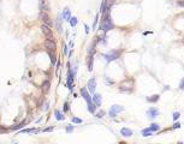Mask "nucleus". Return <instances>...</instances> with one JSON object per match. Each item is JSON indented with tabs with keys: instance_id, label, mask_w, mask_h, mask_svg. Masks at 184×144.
<instances>
[{
	"instance_id": "nucleus-1",
	"label": "nucleus",
	"mask_w": 184,
	"mask_h": 144,
	"mask_svg": "<svg viewBox=\"0 0 184 144\" xmlns=\"http://www.w3.org/2000/svg\"><path fill=\"white\" fill-rule=\"evenodd\" d=\"M114 28V24L112 22V18H111V11H107L106 13L102 15V18H101V22H100V25H99V29L103 33H107L112 30Z\"/></svg>"
},
{
	"instance_id": "nucleus-2",
	"label": "nucleus",
	"mask_w": 184,
	"mask_h": 144,
	"mask_svg": "<svg viewBox=\"0 0 184 144\" xmlns=\"http://www.w3.org/2000/svg\"><path fill=\"white\" fill-rule=\"evenodd\" d=\"M122 52H123L122 49H112V50L108 52V53H103L101 55L107 62H111V61H114V60L119 59L120 55H122Z\"/></svg>"
},
{
	"instance_id": "nucleus-3",
	"label": "nucleus",
	"mask_w": 184,
	"mask_h": 144,
	"mask_svg": "<svg viewBox=\"0 0 184 144\" xmlns=\"http://www.w3.org/2000/svg\"><path fill=\"white\" fill-rule=\"evenodd\" d=\"M134 89V79L133 78H128L125 79L124 82H122L119 84V91L122 93H131Z\"/></svg>"
},
{
	"instance_id": "nucleus-4",
	"label": "nucleus",
	"mask_w": 184,
	"mask_h": 144,
	"mask_svg": "<svg viewBox=\"0 0 184 144\" xmlns=\"http://www.w3.org/2000/svg\"><path fill=\"white\" fill-rule=\"evenodd\" d=\"M39 18H40V21L43 23V24L48 25V27H51V28L54 25V22L51 19V16H49V13L47 12V11H40Z\"/></svg>"
},
{
	"instance_id": "nucleus-5",
	"label": "nucleus",
	"mask_w": 184,
	"mask_h": 144,
	"mask_svg": "<svg viewBox=\"0 0 184 144\" xmlns=\"http://www.w3.org/2000/svg\"><path fill=\"white\" fill-rule=\"evenodd\" d=\"M67 78H66V86L69 89H70V91L73 90V82H75V76L72 73V70H71V64L70 62H67Z\"/></svg>"
},
{
	"instance_id": "nucleus-6",
	"label": "nucleus",
	"mask_w": 184,
	"mask_h": 144,
	"mask_svg": "<svg viewBox=\"0 0 184 144\" xmlns=\"http://www.w3.org/2000/svg\"><path fill=\"white\" fill-rule=\"evenodd\" d=\"M114 3H116V0H102L101 6H100V13L103 15L107 11H111V7L113 6Z\"/></svg>"
},
{
	"instance_id": "nucleus-7",
	"label": "nucleus",
	"mask_w": 184,
	"mask_h": 144,
	"mask_svg": "<svg viewBox=\"0 0 184 144\" xmlns=\"http://www.w3.org/2000/svg\"><path fill=\"white\" fill-rule=\"evenodd\" d=\"M41 31L43 34V36L48 40H54V36H53V30H52V28L46 25V24H42L41 25Z\"/></svg>"
},
{
	"instance_id": "nucleus-8",
	"label": "nucleus",
	"mask_w": 184,
	"mask_h": 144,
	"mask_svg": "<svg viewBox=\"0 0 184 144\" xmlns=\"http://www.w3.org/2000/svg\"><path fill=\"white\" fill-rule=\"evenodd\" d=\"M123 111H124V107H123V106H119V105H113V106H111L110 111H108V115H110L111 118H116L117 115H118V113L123 112Z\"/></svg>"
},
{
	"instance_id": "nucleus-9",
	"label": "nucleus",
	"mask_w": 184,
	"mask_h": 144,
	"mask_svg": "<svg viewBox=\"0 0 184 144\" xmlns=\"http://www.w3.org/2000/svg\"><path fill=\"white\" fill-rule=\"evenodd\" d=\"M43 47L46 48V50H53V52H57V44H55V41L54 40H48L46 38L45 42H43Z\"/></svg>"
},
{
	"instance_id": "nucleus-10",
	"label": "nucleus",
	"mask_w": 184,
	"mask_h": 144,
	"mask_svg": "<svg viewBox=\"0 0 184 144\" xmlns=\"http://www.w3.org/2000/svg\"><path fill=\"white\" fill-rule=\"evenodd\" d=\"M63 17H61V15H59L58 17H57V19L54 21V27H55V29H57V31H58L59 34H61L63 33V30H64V28H63Z\"/></svg>"
},
{
	"instance_id": "nucleus-11",
	"label": "nucleus",
	"mask_w": 184,
	"mask_h": 144,
	"mask_svg": "<svg viewBox=\"0 0 184 144\" xmlns=\"http://www.w3.org/2000/svg\"><path fill=\"white\" fill-rule=\"evenodd\" d=\"M87 89L89 90L90 94H94V93H95V89H96V78H95V77L90 78V79L88 80V83H87Z\"/></svg>"
},
{
	"instance_id": "nucleus-12",
	"label": "nucleus",
	"mask_w": 184,
	"mask_h": 144,
	"mask_svg": "<svg viewBox=\"0 0 184 144\" xmlns=\"http://www.w3.org/2000/svg\"><path fill=\"white\" fill-rule=\"evenodd\" d=\"M159 115V109L158 108H154V107H152V108H149L148 111H147V117L149 118V119H155Z\"/></svg>"
},
{
	"instance_id": "nucleus-13",
	"label": "nucleus",
	"mask_w": 184,
	"mask_h": 144,
	"mask_svg": "<svg viewBox=\"0 0 184 144\" xmlns=\"http://www.w3.org/2000/svg\"><path fill=\"white\" fill-rule=\"evenodd\" d=\"M79 91H81V96L83 97L85 101H87V102H90L91 101L90 93H89V90L87 88H84V86H83V88H81V90H79Z\"/></svg>"
},
{
	"instance_id": "nucleus-14",
	"label": "nucleus",
	"mask_w": 184,
	"mask_h": 144,
	"mask_svg": "<svg viewBox=\"0 0 184 144\" xmlns=\"http://www.w3.org/2000/svg\"><path fill=\"white\" fill-rule=\"evenodd\" d=\"M61 17H63V19H64L65 22H67L69 23V21L71 19V11H70V9L69 7H65L64 10H63V12H61Z\"/></svg>"
},
{
	"instance_id": "nucleus-15",
	"label": "nucleus",
	"mask_w": 184,
	"mask_h": 144,
	"mask_svg": "<svg viewBox=\"0 0 184 144\" xmlns=\"http://www.w3.org/2000/svg\"><path fill=\"white\" fill-rule=\"evenodd\" d=\"M91 101L94 102V105H95L96 107H100V106H101V102H102V100H101V95H100V94H94L93 96H91Z\"/></svg>"
},
{
	"instance_id": "nucleus-16",
	"label": "nucleus",
	"mask_w": 184,
	"mask_h": 144,
	"mask_svg": "<svg viewBox=\"0 0 184 144\" xmlns=\"http://www.w3.org/2000/svg\"><path fill=\"white\" fill-rule=\"evenodd\" d=\"M40 88H41V91H42L43 94H47L48 91H49V89H51V82H49V80H45Z\"/></svg>"
},
{
	"instance_id": "nucleus-17",
	"label": "nucleus",
	"mask_w": 184,
	"mask_h": 144,
	"mask_svg": "<svg viewBox=\"0 0 184 144\" xmlns=\"http://www.w3.org/2000/svg\"><path fill=\"white\" fill-rule=\"evenodd\" d=\"M87 108H88V112L90 114H95L96 113V106L94 105V102L93 101H90V102H87Z\"/></svg>"
},
{
	"instance_id": "nucleus-18",
	"label": "nucleus",
	"mask_w": 184,
	"mask_h": 144,
	"mask_svg": "<svg viewBox=\"0 0 184 144\" xmlns=\"http://www.w3.org/2000/svg\"><path fill=\"white\" fill-rule=\"evenodd\" d=\"M93 65H94V55H88V58H87L88 71H93Z\"/></svg>"
},
{
	"instance_id": "nucleus-19",
	"label": "nucleus",
	"mask_w": 184,
	"mask_h": 144,
	"mask_svg": "<svg viewBox=\"0 0 184 144\" xmlns=\"http://www.w3.org/2000/svg\"><path fill=\"white\" fill-rule=\"evenodd\" d=\"M120 133H122L123 137H131L134 135V132L131 131L130 129H128V127H123L122 130H120Z\"/></svg>"
},
{
	"instance_id": "nucleus-20",
	"label": "nucleus",
	"mask_w": 184,
	"mask_h": 144,
	"mask_svg": "<svg viewBox=\"0 0 184 144\" xmlns=\"http://www.w3.org/2000/svg\"><path fill=\"white\" fill-rule=\"evenodd\" d=\"M47 53L49 55V59H51L52 65H55L57 64V53H55V52H53V50H48Z\"/></svg>"
},
{
	"instance_id": "nucleus-21",
	"label": "nucleus",
	"mask_w": 184,
	"mask_h": 144,
	"mask_svg": "<svg viewBox=\"0 0 184 144\" xmlns=\"http://www.w3.org/2000/svg\"><path fill=\"white\" fill-rule=\"evenodd\" d=\"M160 99V95H153V96H147L146 97V101L147 102H151V103H155V102H158Z\"/></svg>"
},
{
	"instance_id": "nucleus-22",
	"label": "nucleus",
	"mask_w": 184,
	"mask_h": 144,
	"mask_svg": "<svg viewBox=\"0 0 184 144\" xmlns=\"http://www.w3.org/2000/svg\"><path fill=\"white\" fill-rule=\"evenodd\" d=\"M54 115H55V119L59 120V121H64L65 120V115L63 114L60 111H58V109H55L54 111Z\"/></svg>"
},
{
	"instance_id": "nucleus-23",
	"label": "nucleus",
	"mask_w": 184,
	"mask_h": 144,
	"mask_svg": "<svg viewBox=\"0 0 184 144\" xmlns=\"http://www.w3.org/2000/svg\"><path fill=\"white\" fill-rule=\"evenodd\" d=\"M39 132H41L40 129H24L19 133H39Z\"/></svg>"
},
{
	"instance_id": "nucleus-24",
	"label": "nucleus",
	"mask_w": 184,
	"mask_h": 144,
	"mask_svg": "<svg viewBox=\"0 0 184 144\" xmlns=\"http://www.w3.org/2000/svg\"><path fill=\"white\" fill-rule=\"evenodd\" d=\"M69 24H70L72 28H75L78 24V18H77V17H71V19L69 21Z\"/></svg>"
},
{
	"instance_id": "nucleus-25",
	"label": "nucleus",
	"mask_w": 184,
	"mask_h": 144,
	"mask_svg": "<svg viewBox=\"0 0 184 144\" xmlns=\"http://www.w3.org/2000/svg\"><path fill=\"white\" fill-rule=\"evenodd\" d=\"M152 133H153V131L149 129V127H147V129H145V130H142V136H143V137L152 136Z\"/></svg>"
},
{
	"instance_id": "nucleus-26",
	"label": "nucleus",
	"mask_w": 184,
	"mask_h": 144,
	"mask_svg": "<svg viewBox=\"0 0 184 144\" xmlns=\"http://www.w3.org/2000/svg\"><path fill=\"white\" fill-rule=\"evenodd\" d=\"M25 125V121H22L21 124H17V125H15V126H12V127H10L9 130H12V131H15V130H18V129H21V127H23V126Z\"/></svg>"
},
{
	"instance_id": "nucleus-27",
	"label": "nucleus",
	"mask_w": 184,
	"mask_h": 144,
	"mask_svg": "<svg viewBox=\"0 0 184 144\" xmlns=\"http://www.w3.org/2000/svg\"><path fill=\"white\" fill-rule=\"evenodd\" d=\"M149 129H151L153 132L159 131V130H160V125H159V124H151V126H149Z\"/></svg>"
},
{
	"instance_id": "nucleus-28",
	"label": "nucleus",
	"mask_w": 184,
	"mask_h": 144,
	"mask_svg": "<svg viewBox=\"0 0 184 144\" xmlns=\"http://www.w3.org/2000/svg\"><path fill=\"white\" fill-rule=\"evenodd\" d=\"M71 121H72L73 124H82V123H83V120H82L81 118H77V117H73V118L71 119Z\"/></svg>"
},
{
	"instance_id": "nucleus-29",
	"label": "nucleus",
	"mask_w": 184,
	"mask_h": 144,
	"mask_svg": "<svg viewBox=\"0 0 184 144\" xmlns=\"http://www.w3.org/2000/svg\"><path fill=\"white\" fill-rule=\"evenodd\" d=\"M69 111H70V105H69V102H65L64 106H63V112H64V113H67Z\"/></svg>"
},
{
	"instance_id": "nucleus-30",
	"label": "nucleus",
	"mask_w": 184,
	"mask_h": 144,
	"mask_svg": "<svg viewBox=\"0 0 184 144\" xmlns=\"http://www.w3.org/2000/svg\"><path fill=\"white\" fill-rule=\"evenodd\" d=\"M95 117H96V118H99V119L103 118V117H105V111H100V112L95 113Z\"/></svg>"
},
{
	"instance_id": "nucleus-31",
	"label": "nucleus",
	"mask_w": 184,
	"mask_h": 144,
	"mask_svg": "<svg viewBox=\"0 0 184 144\" xmlns=\"http://www.w3.org/2000/svg\"><path fill=\"white\" fill-rule=\"evenodd\" d=\"M73 130H75L73 125H69V126H66V129H65V131L67 132V133H71V132H73Z\"/></svg>"
},
{
	"instance_id": "nucleus-32",
	"label": "nucleus",
	"mask_w": 184,
	"mask_h": 144,
	"mask_svg": "<svg viewBox=\"0 0 184 144\" xmlns=\"http://www.w3.org/2000/svg\"><path fill=\"white\" fill-rule=\"evenodd\" d=\"M99 18H100V15H96L95 17V19H94V24H93V29L96 28V24H97V22H99Z\"/></svg>"
},
{
	"instance_id": "nucleus-33",
	"label": "nucleus",
	"mask_w": 184,
	"mask_h": 144,
	"mask_svg": "<svg viewBox=\"0 0 184 144\" xmlns=\"http://www.w3.org/2000/svg\"><path fill=\"white\" fill-rule=\"evenodd\" d=\"M63 49H64V55H67L69 54V47H67V44L63 46Z\"/></svg>"
},
{
	"instance_id": "nucleus-34",
	"label": "nucleus",
	"mask_w": 184,
	"mask_h": 144,
	"mask_svg": "<svg viewBox=\"0 0 184 144\" xmlns=\"http://www.w3.org/2000/svg\"><path fill=\"white\" fill-rule=\"evenodd\" d=\"M53 130H54L53 126H49V127H46V129H43V130H41V131H43V132H52Z\"/></svg>"
},
{
	"instance_id": "nucleus-35",
	"label": "nucleus",
	"mask_w": 184,
	"mask_h": 144,
	"mask_svg": "<svg viewBox=\"0 0 184 144\" xmlns=\"http://www.w3.org/2000/svg\"><path fill=\"white\" fill-rule=\"evenodd\" d=\"M7 131H9V129H5V127H3V126L0 125V135H1V133H6Z\"/></svg>"
},
{
	"instance_id": "nucleus-36",
	"label": "nucleus",
	"mask_w": 184,
	"mask_h": 144,
	"mask_svg": "<svg viewBox=\"0 0 184 144\" xmlns=\"http://www.w3.org/2000/svg\"><path fill=\"white\" fill-rule=\"evenodd\" d=\"M179 117H181V113H179V112H175V113H173V120H177Z\"/></svg>"
},
{
	"instance_id": "nucleus-37",
	"label": "nucleus",
	"mask_w": 184,
	"mask_h": 144,
	"mask_svg": "<svg viewBox=\"0 0 184 144\" xmlns=\"http://www.w3.org/2000/svg\"><path fill=\"white\" fill-rule=\"evenodd\" d=\"M105 80H106V83H107L108 85H113V84H114V82H113V80L108 79V77H106V78H105Z\"/></svg>"
},
{
	"instance_id": "nucleus-38",
	"label": "nucleus",
	"mask_w": 184,
	"mask_h": 144,
	"mask_svg": "<svg viewBox=\"0 0 184 144\" xmlns=\"http://www.w3.org/2000/svg\"><path fill=\"white\" fill-rule=\"evenodd\" d=\"M181 127V124L179 123H175L173 126H172V129H179Z\"/></svg>"
},
{
	"instance_id": "nucleus-39",
	"label": "nucleus",
	"mask_w": 184,
	"mask_h": 144,
	"mask_svg": "<svg viewBox=\"0 0 184 144\" xmlns=\"http://www.w3.org/2000/svg\"><path fill=\"white\" fill-rule=\"evenodd\" d=\"M179 89H182V90H184V78L181 80V84H179Z\"/></svg>"
},
{
	"instance_id": "nucleus-40",
	"label": "nucleus",
	"mask_w": 184,
	"mask_h": 144,
	"mask_svg": "<svg viewBox=\"0 0 184 144\" xmlns=\"http://www.w3.org/2000/svg\"><path fill=\"white\" fill-rule=\"evenodd\" d=\"M177 4L179 5V6H182V7H184V0H179V1H177Z\"/></svg>"
},
{
	"instance_id": "nucleus-41",
	"label": "nucleus",
	"mask_w": 184,
	"mask_h": 144,
	"mask_svg": "<svg viewBox=\"0 0 184 144\" xmlns=\"http://www.w3.org/2000/svg\"><path fill=\"white\" fill-rule=\"evenodd\" d=\"M84 29H85V33H87V34H89V31H90V29H89V27H88L87 24H84Z\"/></svg>"
}]
</instances>
